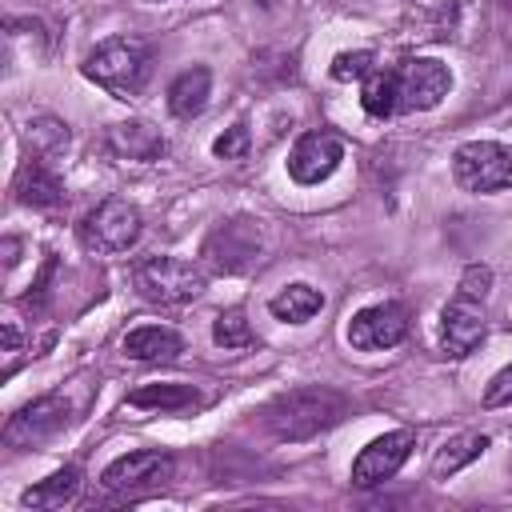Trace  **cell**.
Here are the masks:
<instances>
[{
  "instance_id": "10",
  "label": "cell",
  "mask_w": 512,
  "mask_h": 512,
  "mask_svg": "<svg viewBox=\"0 0 512 512\" xmlns=\"http://www.w3.org/2000/svg\"><path fill=\"white\" fill-rule=\"evenodd\" d=\"M340 160H344V140H340L336 132H328V128L304 132V136L292 144V152H288V176H292L296 184L312 188V184L328 180V176L340 168Z\"/></svg>"
},
{
  "instance_id": "3",
  "label": "cell",
  "mask_w": 512,
  "mask_h": 512,
  "mask_svg": "<svg viewBox=\"0 0 512 512\" xmlns=\"http://www.w3.org/2000/svg\"><path fill=\"white\" fill-rule=\"evenodd\" d=\"M260 252H264V228L256 216H228L200 244V260L216 276H240L256 268Z\"/></svg>"
},
{
  "instance_id": "13",
  "label": "cell",
  "mask_w": 512,
  "mask_h": 512,
  "mask_svg": "<svg viewBox=\"0 0 512 512\" xmlns=\"http://www.w3.org/2000/svg\"><path fill=\"white\" fill-rule=\"evenodd\" d=\"M484 340V300L456 292L440 312V344L448 356H468Z\"/></svg>"
},
{
  "instance_id": "30",
  "label": "cell",
  "mask_w": 512,
  "mask_h": 512,
  "mask_svg": "<svg viewBox=\"0 0 512 512\" xmlns=\"http://www.w3.org/2000/svg\"><path fill=\"white\" fill-rule=\"evenodd\" d=\"M20 364V332L16 324H4V376H12Z\"/></svg>"
},
{
  "instance_id": "4",
  "label": "cell",
  "mask_w": 512,
  "mask_h": 512,
  "mask_svg": "<svg viewBox=\"0 0 512 512\" xmlns=\"http://www.w3.org/2000/svg\"><path fill=\"white\" fill-rule=\"evenodd\" d=\"M132 284L152 304H188L204 292V268L180 256H144L132 264Z\"/></svg>"
},
{
  "instance_id": "19",
  "label": "cell",
  "mask_w": 512,
  "mask_h": 512,
  "mask_svg": "<svg viewBox=\"0 0 512 512\" xmlns=\"http://www.w3.org/2000/svg\"><path fill=\"white\" fill-rule=\"evenodd\" d=\"M360 104L376 120L400 112V68H372L360 80Z\"/></svg>"
},
{
  "instance_id": "32",
  "label": "cell",
  "mask_w": 512,
  "mask_h": 512,
  "mask_svg": "<svg viewBox=\"0 0 512 512\" xmlns=\"http://www.w3.org/2000/svg\"><path fill=\"white\" fill-rule=\"evenodd\" d=\"M508 4H512V0H508Z\"/></svg>"
},
{
  "instance_id": "29",
  "label": "cell",
  "mask_w": 512,
  "mask_h": 512,
  "mask_svg": "<svg viewBox=\"0 0 512 512\" xmlns=\"http://www.w3.org/2000/svg\"><path fill=\"white\" fill-rule=\"evenodd\" d=\"M488 288H492V268H488V264H468V268H464V276H460V288H456V292L484 300V296H488Z\"/></svg>"
},
{
  "instance_id": "7",
  "label": "cell",
  "mask_w": 512,
  "mask_h": 512,
  "mask_svg": "<svg viewBox=\"0 0 512 512\" xmlns=\"http://www.w3.org/2000/svg\"><path fill=\"white\" fill-rule=\"evenodd\" d=\"M72 420V404L68 396L60 392H48V396H36L32 404H24L8 424H4V444L12 452H28L36 444H48L56 432H64Z\"/></svg>"
},
{
  "instance_id": "2",
  "label": "cell",
  "mask_w": 512,
  "mask_h": 512,
  "mask_svg": "<svg viewBox=\"0 0 512 512\" xmlns=\"http://www.w3.org/2000/svg\"><path fill=\"white\" fill-rule=\"evenodd\" d=\"M152 72V48L140 36H112L84 56V76L116 100H136Z\"/></svg>"
},
{
  "instance_id": "24",
  "label": "cell",
  "mask_w": 512,
  "mask_h": 512,
  "mask_svg": "<svg viewBox=\"0 0 512 512\" xmlns=\"http://www.w3.org/2000/svg\"><path fill=\"white\" fill-rule=\"evenodd\" d=\"M212 340H216L220 348H232V352L256 344V336H252V328H248V320H244L240 308H228V312L216 316V324H212Z\"/></svg>"
},
{
  "instance_id": "25",
  "label": "cell",
  "mask_w": 512,
  "mask_h": 512,
  "mask_svg": "<svg viewBox=\"0 0 512 512\" xmlns=\"http://www.w3.org/2000/svg\"><path fill=\"white\" fill-rule=\"evenodd\" d=\"M372 60H376V56H372L368 48H356V52H340V56L332 60V68H328V72H332V80H344V84H348V80H364V76L376 68Z\"/></svg>"
},
{
  "instance_id": "9",
  "label": "cell",
  "mask_w": 512,
  "mask_h": 512,
  "mask_svg": "<svg viewBox=\"0 0 512 512\" xmlns=\"http://www.w3.org/2000/svg\"><path fill=\"white\" fill-rule=\"evenodd\" d=\"M408 336V308L396 300L368 304L348 320V344L360 352H384L396 348Z\"/></svg>"
},
{
  "instance_id": "5",
  "label": "cell",
  "mask_w": 512,
  "mask_h": 512,
  "mask_svg": "<svg viewBox=\"0 0 512 512\" xmlns=\"http://www.w3.org/2000/svg\"><path fill=\"white\" fill-rule=\"evenodd\" d=\"M452 180L472 196L512 188V148L500 140H468L452 152Z\"/></svg>"
},
{
  "instance_id": "21",
  "label": "cell",
  "mask_w": 512,
  "mask_h": 512,
  "mask_svg": "<svg viewBox=\"0 0 512 512\" xmlns=\"http://www.w3.org/2000/svg\"><path fill=\"white\" fill-rule=\"evenodd\" d=\"M24 144H28V156H40V160H56L68 152L72 136H68V124L56 120V116H32L24 124Z\"/></svg>"
},
{
  "instance_id": "15",
  "label": "cell",
  "mask_w": 512,
  "mask_h": 512,
  "mask_svg": "<svg viewBox=\"0 0 512 512\" xmlns=\"http://www.w3.org/2000/svg\"><path fill=\"white\" fill-rule=\"evenodd\" d=\"M108 148H112V156H120V160H140V164L160 160V156L168 152L164 136H160L148 120H120V124H112Z\"/></svg>"
},
{
  "instance_id": "20",
  "label": "cell",
  "mask_w": 512,
  "mask_h": 512,
  "mask_svg": "<svg viewBox=\"0 0 512 512\" xmlns=\"http://www.w3.org/2000/svg\"><path fill=\"white\" fill-rule=\"evenodd\" d=\"M200 404V392L192 384H144L128 392V408H148V412H188Z\"/></svg>"
},
{
  "instance_id": "14",
  "label": "cell",
  "mask_w": 512,
  "mask_h": 512,
  "mask_svg": "<svg viewBox=\"0 0 512 512\" xmlns=\"http://www.w3.org/2000/svg\"><path fill=\"white\" fill-rule=\"evenodd\" d=\"M12 192L20 204L28 208H60L64 204V184L56 176V168L40 156H28L20 168H16V180H12Z\"/></svg>"
},
{
  "instance_id": "27",
  "label": "cell",
  "mask_w": 512,
  "mask_h": 512,
  "mask_svg": "<svg viewBox=\"0 0 512 512\" xmlns=\"http://www.w3.org/2000/svg\"><path fill=\"white\" fill-rule=\"evenodd\" d=\"M52 276H56V260L48 256V260H44V268H40V276H36V284H32V292L24 296V308H32V312H44V308H48Z\"/></svg>"
},
{
  "instance_id": "6",
  "label": "cell",
  "mask_w": 512,
  "mask_h": 512,
  "mask_svg": "<svg viewBox=\"0 0 512 512\" xmlns=\"http://www.w3.org/2000/svg\"><path fill=\"white\" fill-rule=\"evenodd\" d=\"M144 232V216L132 200L112 196L104 204H96L84 220H80V244L96 256H120L128 252Z\"/></svg>"
},
{
  "instance_id": "22",
  "label": "cell",
  "mask_w": 512,
  "mask_h": 512,
  "mask_svg": "<svg viewBox=\"0 0 512 512\" xmlns=\"http://www.w3.org/2000/svg\"><path fill=\"white\" fill-rule=\"evenodd\" d=\"M268 308H272V316L284 320V324H304V320H312V316L324 308V292L312 288V284H288V288H280V292L268 300Z\"/></svg>"
},
{
  "instance_id": "1",
  "label": "cell",
  "mask_w": 512,
  "mask_h": 512,
  "mask_svg": "<svg viewBox=\"0 0 512 512\" xmlns=\"http://www.w3.org/2000/svg\"><path fill=\"white\" fill-rule=\"evenodd\" d=\"M344 416H348V400L336 388H324V384L288 388V392L272 396L260 412L264 428L276 440H312V436L328 432L332 424H340Z\"/></svg>"
},
{
  "instance_id": "17",
  "label": "cell",
  "mask_w": 512,
  "mask_h": 512,
  "mask_svg": "<svg viewBox=\"0 0 512 512\" xmlns=\"http://www.w3.org/2000/svg\"><path fill=\"white\" fill-rule=\"evenodd\" d=\"M208 92H212V72H208L204 64H192V68H184V72L168 84V112L180 116V120H192V116L204 112Z\"/></svg>"
},
{
  "instance_id": "23",
  "label": "cell",
  "mask_w": 512,
  "mask_h": 512,
  "mask_svg": "<svg viewBox=\"0 0 512 512\" xmlns=\"http://www.w3.org/2000/svg\"><path fill=\"white\" fill-rule=\"evenodd\" d=\"M484 452H488V436H480V432H460V436H452V440L436 452V460H432V476L444 480V476L460 472L464 464L480 460Z\"/></svg>"
},
{
  "instance_id": "31",
  "label": "cell",
  "mask_w": 512,
  "mask_h": 512,
  "mask_svg": "<svg viewBox=\"0 0 512 512\" xmlns=\"http://www.w3.org/2000/svg\"><path fill=\"white\" fill-rule=\"evenodd\" d=\"M16 252H20V244H16V240H12V236H8V240H4V264H8V268H12V264H16V260H20V256H16Z\"/></svg>"
},
{
  "instance_id": "16",
  "label": "cell",
  "mask_w": 512,
  "mask_h": 512,
  "mask_svg": "<svg viewBox=\"0 0 512 512\" xmlns=\"http://www.w3.org/2000/svg\"><path fill=\"white\" fill-rule=\"evenodd\" d=\"M180 352H184V336L176 328H164V324H140L124 336V356H132L140 364L176 360Z\"/></svg>"
},
{
  "instance_id": "11",
  "label": "cell",
  "mask_w": 512,
  "mask_h": 512,
  "mask_svg": "<svg viewBox=\"0 0 512 512\" xmlns=\"http://www.w3.org/2000/svg\"><path fill=\"white\" fill-rule=\"evenodd\" d=\"M452 92V72L444 60L416 56L400 68V112H428Z\"/></svg>"
},
{
  "instance_id": "12",
  "label": "cell",
  "mask_w": 512,
  "mask_h": 512,
  "mask_svg": "<svg viewBox=\"0 0 512 512\" xmlns=\"http://www.w3.org/2000/svg\"><path fill=\"white\" fill-rule=\"evenodd\" d=\"M172 476V456L160 448H140L128 456H116L104 468V488L108 492H140V488H156Z\"/></svg>"
},
{
  "instance_id": "8",
  "label": "cell",
  "mask_w": 512,
  "mask_h": 512,
  "mask_svg": "<svg viewBox=\"0 0 512 512\" xmlns=\"http://www.w3.org/2000/svg\"><path fill=\"white\" fill-rule=\"evenodd\" d=\"M412 448H416L412 428H392V432L368 440L360 448V456L352 460V484L356 488H376V484L392 480L400 472V464L412 456Z\"/></svg>"
},
{
  "instance_id": "26",
  "label": "cell",
  "mask_w": 512,
  "mask_h": 512,
  "mask_svg": "<svg viewBox=\"0 0 512 512\" xmlns=\"http://www.w3.org/2000/svg\"><path fill=\"white\" fill-rule=\"evenodd\" d=\"M212 152H216L220 160H240V156L248 152V124H232L224 136H216Z\"/></svg>"
},
{
  "instance_id": "18",
  "label": "cell",
  "mask_w": 512,
  "mask_h": 512,
  "mask_svg": "<svg viewBox=\"0 0 512 512\" xmlns=\"http://www.w3.org/2000/svg\"><path fill=\"white\" fill-rule=\"evenodd\" d=\"M76 492H80V468L76 464H64V468H56L52 476H44L40 484H32V488H24V508H64V504H72L76 500Z\"/></svg>"
},
{
  "instance_id": "28",
  "label": "cell",
  "mask_w": 512,
  "mask_h": 512,
  "mask_svg": "<svg viewBox=\"0 0 512 512\" xmlns=\"http://www.w3.org/2000/svg\"><path fill=\"white\" fill-rule=\"evenodd\" d=\"M508 404H512V364H504L484 388V408H508Z\"/></svg>"
}]
</instances>
